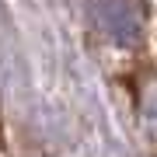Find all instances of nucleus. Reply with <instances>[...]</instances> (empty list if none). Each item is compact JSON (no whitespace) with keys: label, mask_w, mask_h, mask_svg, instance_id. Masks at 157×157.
Returning <instances> with one entry per match:
<instances>
[{"label":"nucleus","mask_w":157,"mask_h":157,"mask_svg":"<svg viewBox=\"0 0 157 157\" xmlns=\"http://www.w3.org/2000/svg\"><path fill=\"white\" fill-rule=\"evenodd\" d=\"M94 14H98L101 28L122 45L136 42L143 32V11L136 0H94Z\"/></svg>","instance_id":"f257e3e1"},{"label":"nucleus","mask_w":157,"mask_h":157,"mask_svg":"<svg viewBox=\"0 0 157 157\" xmlns=\"http://www.w3.org/2000/svg\"><path fill=\"white\" fill-rule=\"evenodd\" d=\"M143 129L157 143V87H150V94H147V101H143Z\"/></svg>","instance_id":"f03ea898"}]
</instances>
